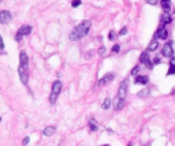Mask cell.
Listing matches in <instances>:
<instances>
[{"mask_svg": "<svg viewBox=\"0 0 175 146\" xmlns=\"http://www.w3.org/2000/svg\"><path fill=\"white\" fill-rule=\"evenodd\" d=\"M90 29V22L89 21H82L79 25H77L74 27V30L71 31V34H70V38L73 41H77V40H81L82 37H85L88 34V31Z\"/></svg>", "mask_w": 175, "mask_h": 146, "instance_id": "1", "label": "cell"}, {"mask_svg": "<svg viewBox=\"0 0 175 146\" xmlns=\"http://www.w3.org/2000/svg\"><path fill=\"white\" fill-rule=\"evenodd\" d=\"M62 88L63 85L60 81H55L54 83H52V89H51V94H50V102L51 104H55L56 100H58L59 94L62 92Z\"/></svg>", "mask_w": 175, "mask_h": 146, "instance_id": "2", "label": "cell"}, {"mask_svg": "<svg viewBox=\"0 0 175 146\" xmlns=\"http://www.w3.org/2000/svg\"><path fill=\"white\" fill-rule=\"evenodd\" d=\"M30 33H31V26H29V25H23V26L19 27L18 33H17V35H15V41H21L22 40V37L29 35Z\"/></svg>", "mask_w": 175, "mask_h": 146, "instance_id": "3", "label": "cell"}, {"mask_svg": "<svg viewBox=\"0 0 175 146\" xmlns=\"http://www.w3.org/2000/svg\"><path fill=\"white\" fill-rule=\"evenodd\" d=\"M127 86H129V79L126 78V79L121 83V86H119V90H118L116 98H119V100H123V101H125L126 93H127Z\"/></svg>", "mask_w": 175, "mask_h": 146, "instance_id": "4", "label": "cell"}, {"mask_svg": "<svg viewBox=\"0 0 175 146\" xmlns=\"http://www.w3.org/2000/svg\"><path fill=\"white\" fill-rule=\"evenodd\" d=\"M162 56H164V58H170V59L174 56V49H172V42H171V41H168V42H166V44L163 45Z\"/></svg>", "mask_w": 175, "mask_h": 146, "instance_id": "5", "label": "cell"}, {"mask_svg": "<svg viewBox=\"0 0 175 146\" xmlns=\"http://www.w3.org/2000/svg\"><path fill=\"white\" fill-rule=\"evenodd\" d=\"M18 74H19V78H21V81H22V83L23 85H27V81H29V72H27L26 67L19 66L18 67Z\"/></svg>", "mask_w": 175, "mask_h": 146, "instance_id": "6", "label": "cell"}, {"mask_svg": "<svg viewBox=\"0 0 175 146\" xmlns=\"http://www.w3.org/2000/svg\"><path fill=\"white\" fill-rule=\"evenodd\" d=\"M11 19H13V15H11L10 11H6V10L0 11V23L1 25H6V23L11 22Z\"/></svg>", "mask_w": 175, "mask_h": 146, "instance_id": "7", "label": "cell"}, {"mask_svg": "<svg viewBox=\"0 0 175 146\" xmlns=\"http://www.w3.org/2000/svg\"><path fill=\"white\" fill-rule=\"evenodd\" d=\"M139 62L145 64V66L148 67V68H153V63L151 62V59H149V53L148 51L146 52H142L141 53V56H139Z\"/></svg>", "mask_w": 175, "mask_h": 146, "instance_id": "8", "label": "cell"}, {"mask_svg": "<svg viewBox=\"0 0 175 146\" xmlns=\"http://www.w3.org/2000/svg\"><path fill=\"white\" fill-rule=\"evenodd\" d=\"M167 37H168V31L166 30V27H164V26H160V27H159V29L156 30V34H155V40H157V38L166 40Z\"/></svg>", "mask_w": 175, "mask_h": 146, "instance_id": "9", "label": "cell"}, {"mask_svg": "<svg viewBox=\"0 0 175 146\" xmlns=\"http://www.w3.org/2000/svg\"><path fill=\"white\" fill-rule=\"evenodd\" d=\"M114 78H115V75H114L112 72H109V74H105V75H104L101 79H99L97 85H99V86H104V85L109 83V82H112Z\"/></svg>", "mask_w": 175, "mask_h": 146, "instance_id": "10", "label": "cell"}, {"mask_svg": "<svg viewBox=\"0 0 175 146\" xmlns=\"http://www.w3.org/2000/svg\"><path fill=\"white\" fill-rule=\"evenodd\" d=\"M27 64H29V58H27V53L25 51L19 53V66L22 67H26L27 68Z\"/></svg>", "mask_w": 175, "mask_h": 146, "instance_id": "11", "label": "cell"}, {"mask_svg": "<svg viewBox=\"0 0 175 146\" xmlns=\"http://www.w3.org/2000/svg\"><path fill=\"white\" fill-rule=\"evenodd\" d=\"M148 82H149L148 75H137L134 79V83H137V85H146Z\"/></svg>", "mask_w": 175, "mask_h": 146, "instance_id": "12", "label": "cell"}, {"mask_svg": "<svg viewBox=\"0 0 175 146\" xmlns=\"http://www.w3.org/2000/svg\"><path fill=\"white\" fill-rule=\"evenodd\" d=\"M160 1H162V8L164 14H168L171 8V0H160Z\"/></svg>", "mask_w": 175, "mask_h": 146, "instance_id": "13", "label": "cell"}, {"mask_svg": "<svg viewBox=\"0 0 175 146\" xmlns=\"http://www.w3.org/2000/svg\"><path fill=\"white\" fill-rule=\"evenodd\" d=\"M171 21H172V18L170 17V14H163V15H162V19H160V22H162V26L171 23Z\"/></svg>", "mask_w": 175, "mask_h": 146, "instance_id": "14", "label": "cell"}, {"mask_svg": "<svg viewBox=\"0 0 175 146\" xmlns=\"http://www.w3.org/2000/svg\"><path fill=\"white\" fill-rule=\"evenodd\" d=\"M55 131H56V129H55L54 126H50V127H45L44 131H43V134H44L45 137H51V135H54Z\"/></svg>", "mask_w": 175, "mask_h": 146, "instance_id": "15", "label": "cell"}, {"mask_svg": "<svg viewBox=\"0 0 175 146\" xmlns=\"http://www.w3.org/2000/svg\"><path fill=\"white\" fill-rule=\"evenodd\" d=\"M157 48H159V42H157V40H155V38H153V40L149 42V45H148V52L156 51Z\"/></svg>", "mask_w": 175, "mask_h": 146, "instance_id": "16", "label": "cell"}, {"mask_svg": "<svg viewBox=\"0 0 175 146\" xmlns=\"http://www.w3.org/2000/svg\"><path fill=\"white\" fill-rule=\"evenodd\" d=\"M111 104H112V101H111V98H109V97L104 98V101H103V105H101V108H103L104 111H107V109H109V106H111Z\"/></svg>", "mask_w": 175, "mask_h": 146, "instance_id": "17", "label": "cell"}, {"mask_svg": "<svg viewBox=\"0 0 175 146\" xmlns=\"http://www.w3.org/2000/svg\"><path fill=\"white\" fill-rule=\"evenodd\" d=\"M123 106H125V101H123V100H119V98H115V109H116V111H121Z\"/></svg>", "mask_w": 175, "mask_h": 146, "instance_id": "18", "label": "cell"}, {"mask_svg": "<svg viewBox=\"0 0 175 146\" xmlns=\"http://www.w3.org/2000/svg\"><path fill=\"white\" fill-rule=\"evenodd\" d=\"M89 129L90 131H97V129H99V126H97V123H96V120L93 117L89 120Z\"/></svg>", "mask_w": 175, "mask_h": 146, "instance_id": "19", "label": "cell"}, {"mask_svg": "<svg viewBox=\"0 0 175 146\" xmlns=\"http://www.w3.org/2000/svg\"><path fill=\"white\" fill-rule=\"evenodd\" d=\"M149 93H151V90H149V89H144V90L138 92V96H139V97H145V96H148Z\"/></svg>", "mask_w": 175, "mask_h": 146, "instance_id": "20", "label": "cell"}, {"mask_svg": "<svg viewBox=\"0 0 175 146\" xmlns=\"http://www.w3.org/2000/svg\"><path fill=\"white\" fill-rule=\"evenodd\" d=\"M138 71H139V66H135L134 68H133V70H131L130 75H131V76H135V75H137V72H138Z\"/></svg>", "mask_w": 175, "mask_h": 146, "instance_id": "21", "label": "cell"}, {"mask_svg": "<svg viewBox=\"0 0 175 146\" xmlns=\"http://www.w3.org/2000/svg\"><path fill=\"white\" fill-rule=\"evenodd\" d=\"M146 4H151V6H156L159 3V0H145Z\"/></svg>", "mask_w": 175, "mask_h": 146, "instance_id": "22", "label": "cell"}, {"mask_svg": "<svg viewBox=\"0 0 175 146\" xmlns=\"http://www.w3.org/2000/svg\"><path fill=\"white\" fill-rule=\"evenodd\" d=\"M71 6L73 7H78V6H81V0H73Z\"/></svg>", "mask_w": 175, "mask_h": 146, "instance_id": "23", "label": "cell"}, {"mask_svg": "<svg viewBox=\"0 0 175 146\" xmlns=\"http://www.w3.org/2000/svg\"><path fill=\"white\" fill-rule=\"evenodd\" d=\"M108 38H109V40L112 41V40H115V31H109V33H108Z\"/></svg>", "mask_w": 175, "mask_h": 146, "instance_id": "24", "label": "cell"}, {"mask_svg": "<svg viewBox=\"0 0 175 146\" xmlns=\"http://www.w3.org/2000/svg\"><path fill=\"white\" fill-rule=\"evenodd\" d=\"M29 141H30V138H29V137H25V138H23V141H22V145L26 146L27 143H29Z\"/></svg>", "mask_w": 175, "mask_h": 146, "instance_id": "25", "label": "cell"}, {"mask_svg": "<svg viewBox=\"0 0 175 146\" xmlns=\"http://www.w3.org/2000/svg\"><path fill=\"white\" fill-rule=\"evenodd\" d=\"M119 34H121V35H125V34H127V27H122V30L119 31Z\"/></svg>", "mask_w": 175, "mask_h": 146, "instance_id": "26", "label": "cell"}, {"mask_svg": "<svg viewBox=\"0 0 175 146\" xmlns=\"http://www.w3.org/2000/svg\"><path fill=\"white\" fill-rule=\"evenodd\" d=\"M119 49H121V47H119V45H114V48H112V52H115V53H116V52H119Z\"/></svg>", "mask_w": 175, "mask_h": 146, "instance_id": "27", "label": "cell"}, {"mask_svg": "<svg viewBox=\"0 0 175 146\" xmlns=\"http://www.w3.org/2000/svg\"><path fill=\"white\" fill-rule=\"evenodd\" d=\"M104 52H105V48H103V47H101V48L99 49V55H101V56H103Z\"/></svg>", "mask_w": 175, "mask_h": 146, "instance_id": "28", "label": "cell"}, {"mask_svg": "<svg viewBox=\"0 0 175 146\" xmlns=\"http://www.w3.org/2000/svg\"><path fill=\"white\" fill-rule=\"evenodd\" d=\"M4 48V42H3V38H1V35H0V49Z\"/></svg>", "mask_w": 175, "mask_h": 146, "instance_id": "29", "label": "cell"}, {"mask_svg": "<svg viewBox=\"0 0 175 146\" xmlns=\"http://www.w3.org/2000/svg\"><path fill=\"white\" fill-rule=\"evenodd\" d=\"M104 146H109V145H104Z\"/></svg>", "mask_w": 175, "mask_h": 146, "instance_id": "30", "label": "cell"}, {"mask_svg": "<svg viewBox=\"0 0 175 146\" xmlns=\"http://www.w3.org/2000/svg\"><path fill=\"white\" fill-rule=\"evenodd\" d=\"M0 122H1V117H0Z\"/></svg>", "mask_w": 175, "mask_h": 146, "instance_id": "31", "label": "cell"}]
</instances>
